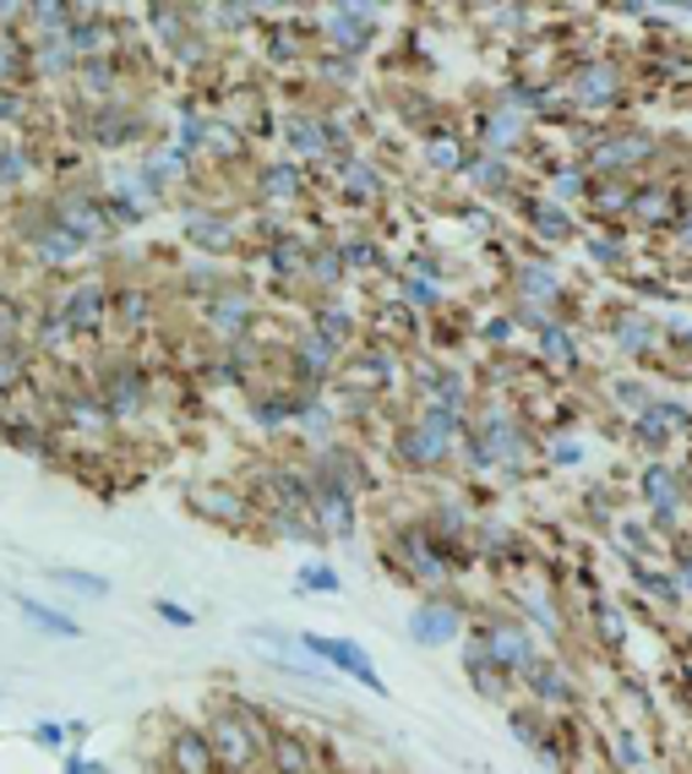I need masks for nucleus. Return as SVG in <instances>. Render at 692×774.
<instances>
[{
    "mask_svg": "<svg viewBox=\"0 0 692 774\" xmlns=\"http://www.w3.org/2000/svg\"><path fill=\"white\" fill-rule=\"evenodd\" d=\"M268 753H274L278 774H305L311 770V748H305L300 737H289V731H278L274 742H268Z\"/></svg>",
    "mask_w": 692,
    "mask_h": 774,
    "instance_id": "nucleus-7",
    "label": "nucleus"
},
{
    "mask_svg": "<svg viewBox=\"0 0 692 774\" xmlns=\"http://www.w3.org/2000/svg\"><path fill=\"white\" fill-rule=\"evenodd\" d=\"M333 38H338V44H349V49H360V44L371 38L366 11H338V16H333Z\"/></svg>",
    "mask_w": 692,
    "mask_h": 774,
    "instance_id": "nucleus-9",
    "label": "nucleus"
},
{
    "mask_svg": "<svg viewBox=\"0 0 692 774\" xmlns=\"http://www.w3.org/2000/svg\"><path fill=\"white\" fill-rule=\"evenodd\" d=\"M300 649H311V654H322L333 671H344L349 682H360V687H371V693H388V682H382V671L371 665V654L355 643V638H327V632H300Z\"/></svg>",
    "mask_w": 692,
    "mask_h": 774,
    "instance_id": "nucleus-1",
    "label": "nucleus"
},
{
    "mask_svg": "<svg viewBox=\"0 0 692 774\" xmlns=\"http://www.w3.org/2000/svg\"><path fill=\"white\" fill-rule=\"evenodd\" d=\"M55 579H60V584H71V590H88V595H110V579H104V573H82V568H60Z\"/></svg>",
    "mask_w": 692,
    "mask_h": 774,
    "instance_id": "nucleus-12",
    "label": "nucleus"
},
{
    "mask_svg": "<svg viewBox=\"0 0 692 774\" xmlns=\"http://www.w3.org/2000/svg\"><path fill=\"white\" fill-rule=\"evenodd\" d=\"M410 632H415L420 643H447V638H458V612L442 606V601H425V606H415V617H410Z\"/></svg>",
    "mask_w": 692,
    "mask_h": 774,
    "instance_id": "nucleus-4",
    "label": "nucleus"
},
{
    "mask_svg": "<svg viewBox=\"0 0 692 774\" xmlns=\"http://www.w3.org/2000/svg\"><path fill=\"white\" fill-rule=\"evenodd\" d=\"M16 612L33 621L38 632H49V638H82V627H77V621L60 617V612H49V606H38L33 595H16Z\"/></svg>",
    "mask_w": 692,
    "mask_h": 774,
    "instance_id": "nucleus-6",
    "label": "nucleus"
},
{
    "mask_svg": "<svg viewBox=\"0 0 692 774\" xmlns=\"http://www.w3.org/2000/svg\"><path fill=\"white\" fill-rule=\"evenodd\" d=\"M294 143H300V148H311V154H316V148H322V137H316V132H311V126H294Z\"/></svg>",
    "mask_w": 692,
    "mask_h": 774,
    "instance_id": "nucleus-19",
    "label": "nucleus"
},
{
    "mask_svg": "<svg viewBox=\"0 0 692 774\" xmlns=\"http://www.w3.org/2000/svg\"><path fill=\"white\" fill-rule=\"evenodd\" d=\"M169 759H175V770H180V774L219 770V759H213V742H208V731H197V726L175 731V742H169Z\"/></svg>",
    "mask_w": 692,
    "mask_h": 774,
    "instance_id": "nucleus-3",
    "label": "nucleus"
},
{
    "mask_svg": "<svg viewBox=\"0 0 692 774\" xmlns=\"http://www.w3.org/2000/svg\"><path fill=\"white\" fill-rule=\"evenodd\" d=\"M447 431H453V420H447V415H425L420 437H404V459H410V464H425V459H436V453L447 448Z\"/></svg>",
    "mask_w": 692,
    "mask_h": 774,
    "instance_id": "nucleus-5",
    "label": "nucleus"
},
{
    "mask_svg": "<svg viewBox=\"0 0 692 774\" xmlns=\"http://www.w3.org/2000/svg\"><path fill=\"white\" fill-rule=\"evenodd\" d=\"M71 420H77V426H99V410H93V404H71Z\"/></svg>",
    "mask_w": 692,
    "mask_h": 774,
    "instance_id": "nucleus-18",
    "label": "nucleus"
},
{
    "mask_svg": "<svg viewBox=\"0 0 692 774\" xmlns=\"http://www.w3.org/2000/svg\"><path fill=\"white\" fill-rule=\"evenodd\" d=\"M496 654H502V660H524L529 643H518V632H502V638H496Z\"/></svg>",
    "mask_w": 692,
    "mask_h": 774,
    "instance_id": "nucleus-14",
    "label": "nucleus"
},
{
    "mask_svg": "<svg viewBox=\"0 0 692 774\" xmlns=\"http://www.w3.org/2000/svg\"><path fill=\"white\" fill-rule=\"evenodd\" d=\"M66 774H110V770L93 764V759H82V753H71V759H66Z\"/></svg>",
    "mask_w": 692,
    "mask_h": 774,
    "instance_id": "nucleus-17",
    "label": "nucleus"
},
{
    "mask_svg": "<svg viewBox=\"0 0 692 774\" xmlns=\"http://www.w3.org/2000/svg\"><path fill=\"white\" fill-rule=\"evenodd\" d=\"M268 191H274V197H289V191H294V169H274V175H268Z\"/></svg>",
    "mask_w": 692,
    "mask_h": 774,
    "instance_id": "nucleus-16",
    "label": "nucleus"
},
{
    "mask_svg": "<svg viewBox=\"0 0 692 774\" xmlns=\"http://www.w3.org/2000/svg\"><path fill=\"white\" fill-rule=\"evenodd\" d=\"M322 524H327L333 535H344V529L355 524V507H349L338 491H327V496H322Z\"/></svg>",
    "mask_w": 692,
    "mask_h": 774,
    "instance_id": "nucleus-11",
    "label": "nucleus"
},
{
    "mask_svg": "<svg viewBox=\"0 0 692 774\" xmlns=\"http://www.w3.org/2000/svg\"><path fill=\"white\" fill-rule=\"evenodd\" d=\"M294 584H300V590H311V595H338V573H333V568H322V562L300 568V573H294Z\"/></svg>",
    "mask_w": 692,
    "mask_h": 774,
    "instance_id": "nucleus-10",
    "label": "nucleus"
},
{
    "mask_svg": "<svg viewBox=\"0 0 692 774\" xmlns=\"http://www.w3.org/2000/svg\"><path fill=\"white\" fill-rule=\"evenodd\" d=\"M153 612H158V617H164V621H175V627H191V621H197V617H191V612H186V606H175V601H158Z\"/></svg>",
    "mask_w": 692,
    "mask_h": 774,
    "instance_id": "nucleus-15",
    "label": "nucleus"
},
{
    "mask_svg": "<svg viewBox=\"0 0 692 774\" xmlns=\"http://www.w3.org/2000/svg\"><path fill=\"white\" fill-rule=\"evenodd\" d=\"M99 311H104V290H93V284H82L77 295H71V306H66V322L82 333V327H93L99 322Z\"/></svg>",
    "mask_w": 692,
    "mask_h": 774,
    "instance_id": "nucleus-8",
    "label": "nucleus"
},
{
    "mask_svg": "<svg viewBox=\"0 0 692 774\" xmlns=\"http://www.w3.org/2000/svg\"><path fill=\"white\" fill-rule=\"evenodd\" d=\"M213 742V759L230 764V770H246L257 759V726H241V720H219V731L208 737Z\"/></svg>",
    "mask_w": 692,
    "mask_h": 774,
    "instance_id": "nucleus-2",
    "label": "nucleus"
},
{
    "mask_svg": "<svg viewBox=\"0 0 692 774\" xmlns=\"http://www.w3.org/2000/svg\"><path fill=\"white\" fill-rule=\"evenodd\" d=\"M33 742H44V748H60V742H66V726H60V720H44V726H33Z\"/></svg>",
    "mask_w": 692,
    "mask_h": 774,
    "instance_id": "nucleus-13",
    "label": "nucleus"
}]
</instances>
